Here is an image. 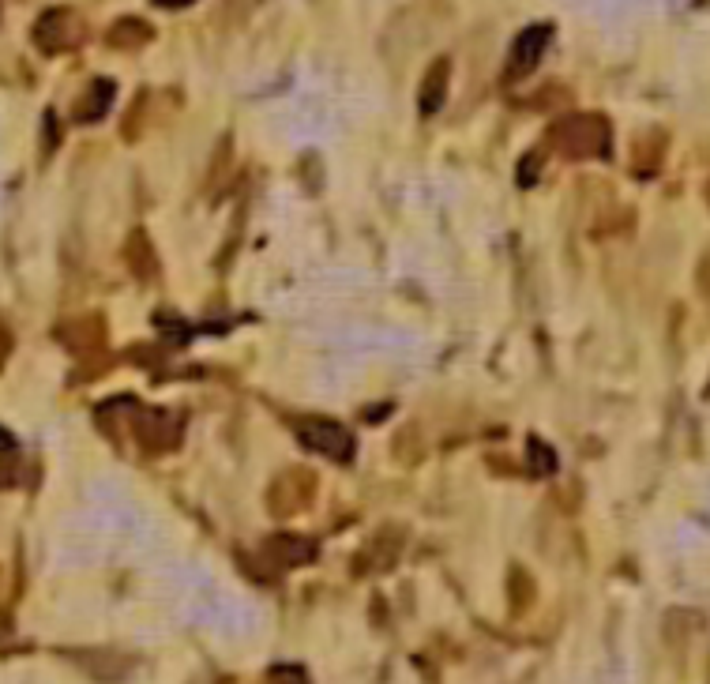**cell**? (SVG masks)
I'll use <instances>...</instances> for the list:
<instances>
[{
    "label": "cell",
    "instance_id": "obj_10",
    "mask_svg": "<svg viewBox=\"0 0 710 684\" xmlns=\"http://www.w3.org/2000/svg\"><path fill=\"white\" fill-rule=\"evenodd\" d=\"M151 27L143 23V19H121V23H113V31H109V46L117 49H136L143 42H151Z\"/></svg>",
    "mask_w": 710,
    "mask_h": 684
},
{
    "label": "cell",
    "instance_id": "obj_6",
    "mask_svg": "<svg viewBox=\"0 0 710 684\" xmlns=\"http://www.w3.org/2000/svg\"><path fill=\"white\" fill-rule=\"evenodd\" d=\"M553 31L549 27H526L515 42H511V57H508V72L511 76H530L534 68L545 57V46H549Z\"/></svg>",
    "mask_w": 710,
    "mask_h": 684
},
{
    "label": "cell",
    "instance_id": "obj_7",
    "mask_svg": "<svg viewBox=\"0 0 710 684\" xmlns=\"http://www.w3.org/2000/svg\"><path fill=\"white\" fill-rule=\"evenodd\" d=\"M448 76H451V64L448 61H436L425 79H421V91H417V106L421 113H436V109L444 106V98H448Z\"/></svg>",
    "mask_w": 710,
    "mask_h": 684
},
{
    "label": "cell",
    "instance_id": "obj_8",
    "mask_svg": "<svg viewBox=\"0 0 710 684\" xmlns=\"http://www.w3.org/2000/svg\"><path fill=\"white\" fill-rule=\"evenodd\" d=\"M124 260H128V267H132V275L136 279H155L158 275V264H155V249H151V241H147V234H132L128 237V249H124Z\"/></svg>",
    "mask_w": 710,
    "mask_h": 684
},
{
    "label": "cell",
    "instance_id": "obj_2",
    "mask_svg": "<svg viewBox=\"0 0 710 684\" xmlns=\"http://www.w3.org/2000/svg\"><path fill=\"white\" fill-rule=\"evenodd\" d=\"M297 440L316 455H331L339 463L354 459V433H346V425L331 418H301L297 421Z\"/></svg>",
    "mask_w": 710,
    "mask_h": 684
},
{
    "label": "cell",
    "instance_id": "obj_11",
    "mask_svg": "<svg viewBox=\"0 0 710 684\" xmlns=\"http://www.w3.org/2000/svg\"><path fill=\"white\" fill-rule=\"evenodd\" d=\"M16 482V463H12V459H4V463H0V489H4V485H12Z\"/></svg>",
    "mask_w": 710,
    "mask_h": 684
},
{
    "label": "cell",
    "instance_id": "obj_1",
    "mask_svg": "<svg viewBox=\"0 0 710 684\" xmlns=\"http://www.w3.org/2000/svg\"><path fill=\"white\" fill-rule=\"evenodd\" d=\"M549 143L556 155L564 158H598L609 151V121L598 113H572V117L556 121Z\"/></svg>",
    "mask_w": 710,
    "mask_h": 684
},
{
    "label": "cell",
    "instance_id": "obj_13",
    "mask_svg": "<svg viewBox=\"0 0 710 684\" xmlns=\"http://www.w3.org/2000/svg\"><path fill=\"white\" fill-rule=\"evenodd\" d=\"M0 451H12V436L0 429Z\"/></svg>",
    "mask_w": 710,
    "mask_h": 684
},
{
    "label": "cell",
    "instance_id": "obj_12",
    "mask_svg": "<svg viewBox=\"0 0 710 684\" xmlns=\"http://www.w3.org/2000/svg\"><path fill=\"white\" fill-rule=\"evenodd\" d=\"M158 8H185V4H192V0H155Z\"/></svg>",
    "mask_w": 710,
    "mask_h": 684
},
{
    "label": "cell",
    "instance_id": "obj_3",
    "mask_svg": "<svg viewBox=\"0 0 710 684\" xmlns=\"http://www.w3.org/2000/svg\"><path fill=\"white\" fill-rule=\"evenodd\" d=\"M312 493H316V478L312 470H286L282 478H275V485L267 489V508L275 515H294L301 508L312 504Z\"/></svg>",
    "mask_w": 710,
    "mask_h": 684
},
{
    "label": "cell",
    "instance_id": "obj_5",
    "mask_svg": "<svg viewBox=\"0 0 710 684\" xmlns=\"http://www.w3.org/2000/svg\"><path fill=\"white\" fill-rule=\"evenodd\" d=\"M132 429H136V440L147 451H170L181 444V421L166 410H139Z\"/></svg>",
    "mask_w": 710,
    "mask_h": 684
},
{
    "label": "cell",
    "instance_id": "obj_9",
    "mask_svg": "<svg viewBox=\"0 0 710 684\" xmlns=\"http://www.w3.org/2000/svg\"><path fill=\"white\" fill-rule=\"evenodd\" d=\"M109 102H113V83L109 79H94L91 91L76 102V121H98L109 109Z\"/></svg>",
    "mask_w": 710,
    "mask_h": 684
},
{
    "label": "cell",
    "instance_id": "obj_4",
    "mask_svg": "<svg viewBox=\"0 0 710 684\" xmlns=\"http://www.w3.org/2000/svg\"><path fill=\"white\" fill-rule=\"evenodd\" d=\"M83 38V23H79L68 8H53L46 16L38 19L34 27V42L46 49V53H61V49H72Z\"/></svg>",
    "mask_w": 710,
    "mask_h": 684
}]
</instances>
